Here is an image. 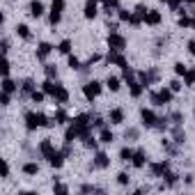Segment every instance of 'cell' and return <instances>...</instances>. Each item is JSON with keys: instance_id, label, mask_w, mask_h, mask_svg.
Segmentation results:
<instances>
[{"instance_id": "1", "label": "cell", "mask_w": 195, "mask_h": 195, "mask_svg": "<svg viewBox=\"0 0 195 195\" xmlns=\"http://www.w3.org/2000/svg\"><path fill=\"white\" fill-rule=\"evenodd\" d=\"M5 92H7V94H9V92H14V83H12L9 78L5 80Z\"/></svg>"}, {"instance_id": "2", "label": "cell", "mask_w": 195, "mask_h": 195, "mask_svg": "<svg viewBox=\"0 0 195 195\" xmlns=\"http://www.w3.org/2000/svg\"><path fill=\"white\" fill-rule=\"evenodd\" d=\"M32 14H34V16L41 14V5H39V2H34V5H32Z\"/></svg>"}]
</instances>
